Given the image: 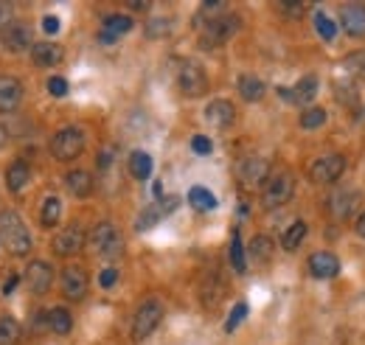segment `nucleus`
<instances>
[{
  "instance_id": "f257e3e1",
  "label": "nucleus",
  "mask_w": 365,
  "mask_h": 345,
  "mask_svg": "<svg viewBox=\"0 0 365 345\" xmlns=\"http://www.w3.org/2000/svg\"><path fill=\"white\" fill-rule=\"evenodd\" d=\"M0 244L12 255H26L31 250V233L14 210H0Z\"/></svg>"
},
{
  "instance_id": "f03ea898",
  "label": "nucleus",
  "mask_w": 365,
  "mask_h": 345,
  "mask_svg": "<svg viewBox=\"0 0 365 345\" xmlns=\"http://www.w3.org/2000/svg\"><path fill=\"white\" fill-rule=\"evenodd\" d=\"M82 149H85V132L79 126L59 129V132L54 135V141H51V155L57 160H73V157L82 155Z\"/></svg>"
},
{
  "instance_id": "7ed1b4c3",
  "label": "nucleus",
  "mask_w": 365,
  "mask_h": 345,
  "mask_svg": "<svg viewBox=\"0 0 365 345\" xmlns=\"http://www.w3.org/2000/svg\"><path fill=\"white\" fill-rule=\"evenodd\" d=\"M295 191V180L290 171H281V175H273L264 186V208H278V205H287L293 199Z\"/></svg>"
},
{
  "instance_id": "20e7f679",
  "label": "nucleus",
  "mask_w": 365,
  "mask_h": 345,
  "mask_svg": "<svg viewBox=\"0 0 365 345\" xmlns=\"http://www.w3.org/2000/svg\"><path fill=\"white\" fill-rule=\"evenodd\" d=\"M164 320V304L160 300H146V304L135 312V320H132V337L135 339H146L157 326Z\"/></svg>"
},
{
  "instance_id": "39448f33",
  "label": "nucleus",
  "mask_w": 365,
  "mask_h": 345,
  "mask_svg": "<svg viewBox=\"0 0 365 345\" xmlns=\"http://www.w3.org/2000/svg\"><path fill=\"white\" fill-rule=\"evenodd\" d=\"M177 84H180L183 96L197 99V96H202V93L208 90V76H206V70H202L197 62H183V68L177 73Z\"/></svg>"
},
{
  "instance_id": "423d86ee",
  "label": "nucleus",
  "mask_w": 365,
  "mask_h": 345,
  "mask_svg": "<svg viewBox=\"0 0 365 345\" xmlns=\"http://www.w3.org/2000/svg\"><path fill=\"white\" fill-rule=\"evenodd\" d=\"M239 31V17L236 14H222L214 23L206 26V34H202V46L211 48V46H222L225 39H230Z\"/></svg>"
},
{
  "instance_id": "0eeeda50",
  "label": "nucleus",
  "mask_w": 365,
  "mask_h": 345,
  "mask_svg": "<svg viewBox=\"0 0 365 345\" xmlns=\"http://www.w3.org/2000/svg\"><path fill=\"white\" fill-rule=\"evenodd\" d=\"M343 168H346V157L343 155H323V157H317L312 163L309 177L315 183H335L343 175Z\"/></svg>"
},
{
  "instance_id": "6e6552de",
  "label": "nucleus",
  "mask_w": 365,
  "mask_h": 345,
  "mask_svg": "<svg viewBox=\"0 0 365 345\" xmlns=\"http://www.w3.org/2000/svg\"><path fill=\"white\" fill-rule=\"evenodd\" d=\"M90 244L101 255H118L121 253V236H118V230H115L112 222H99L90 230Z\"/></svg>"
},
{
  "instance_id": "1a4fd4ad",
  "label": "nucleus",
  "mask_w": 365,
  "mask_h": 345,
  "mask_svg": "<svg viewBox=\"0 0 365 345\" xmlns=\"http://www.w3.org/2000/svg\"><path fill=\"white\" fill-rule=\"evenodd\" d=\"M0 42H3L6 51L20 54V51H28L31 48L34 37H31V28L26 23H9L6 31H3V37H0Z\"/></svg>"
},
{
  "instance_id": "9d476101",
  "label": "nucleus",
  "mask_w": 365,
  "mask_h": 345,
  "mask_svg": "<svg viewBox=\"0 0 365 345\" xmlns=\"http://www.w3.org/2000/svg\"><path fill=\"white\" fill-rule=\"evenodd\" d=\"M26 284H28V289L34 295H46L51 289V284H54L51 264H46V262H31L28 270H26Z\"/></svg>"
},
{
  "instance_id": "9b49d317",
  "label": "nucleus",
  "mask_w": 365,
  "mask_h": 345,
  "mask_svg": "<svg viewBox=\"0 0 365 345\" xmlns=\"http://www.w3.org/2000/svg\"><path fill=\"white\" fill-rule=\"evenodd\" d=\"M62 292H65L68 300H82L88 295V273H85V267H65Z\"/></svg>"
},
{
  "instance_id": "f8f14e48",
  "label": "nucleus",
  "mask_w": 365,
  "mask_h": 345,
  "mask_svg": "<svg viewBox=\"0 0 365 345\" xmlns=\"http://www.w3.org/2000/svg\"><path fill=\"white\" fill-rule=\"evenodd\" d=\"M340 26L348 37H365V3H346L340 9Z\"/></svg>"
},
{
  "instance_id": "ddd939ff",
  "label": "nucleus",
  "mask_w": 365,
  "mask_h": 345,
  "mask_svg": "<svg viewBox=\"0 0 365 345\" xmlns=\"http://www.w3.org/2000/svg\"><path fill=\"white\" fill-rule=\"evenodd\" d=\"M267 171H270V163L264 157H250V160L241 163L239 180H241V186H245V188H259L264 183V177H267Z\"/></svg>"
},
{
  "instance_id": "4468645a",
  "label": "nucleus",
  "mask_w": 365,
  "mask_h": 345,
  "mask_svg": "<svg viewBox=\"0 0 365 345\" xmlns=\"http://www.w3.org/2000/svg\"><path fill=\"white\" fill-rule=\"evenodd\" d=\"M85 247V233H82V228H76V225H70V228H65L57 239H54V253L57 255H76L79 250Z\"/></svg>"
},
{
  "instance_id": "2eb2a0df",
  "label": "nucleus",
  "mask_w": 365,
  "mask_h": 345,
  "mask_svg": "<svg viewBox=\"0 0 365 345\" xmlns=\"http://www.w3.org/2000/svg\"><path fill=\"white\" fill-rule=\"evenodd\" d=\"M23 99V84L14 76H0V112H12Z\"/></svg>"
},
{
  "instance_id": "dca6fc26",
  "label": "nucleus",
  "mask_w": 365,
  "mask_h": 345,
  "mask_svg": "<svg viewBox=\"0 0 365 345\" xmlns=\"http://www.w3.org/2000/svg\"><path fill=\"white\" fill-rule=\"evenodd\" d=\"M62 48L57 46V42H34L31 46V59L37 68H54L62 62Z\"/></svg>"
},
{
  "instance_id": "f3484780",
  "label": "nucleus",
  "mask_w": 365,
  "mask_h": 345,
  "mask_svg": "<svg viewBox=\"0 0 365 345\" xmlns=\"http://www.w3.org/2000/svg\"><path fill=\"white\" fill-rule=\"evenodd\" d=\"M306 267H309V273L315 278H335L340 273V262H337V255H332V253H315Z\"/></svg>"
},
{
  "instance_id": "a211bd4d",
  "label": "nucleus",
  "mask_w": 365,
  "mask_h": 345,
  "mask_svg": "<svg viewBox=\"0 0 365 345\" xmlns=\"http://www.w3.org/2000/svg\"><path fill=\"white\" fill-rule=\"evenodd\" d=\"M206 118H208V124H214V126L225 129V126H230V124H233V118H236V110H233V104H230V101H225V99H217V101H211V104H208V110H206Z\"/></svg>"
},
{
  "instance_id": "6ab92c4d",
  "label": "nucleus",
  "mask_w": 365,
  "mask_h": 345,
  "mask_svg": "<svg viewBox=\"0 0 365 345\" xmlns=\"http://www.w3.org/2000/svg\"><path fill=\"white\" fill-rule=\"evenodd\" d=\"M222 297H225V284L217 273H208L206 284H202V304H206L208 309H217L222 304Z\"/></svg>"
},
{
  "instance_id": "aec40b11",
  "label": "nucleus",
  "mask_w": 365,
  "mask_h": 345,
  "mask_svg": "<svg viewBox=\"0 0 365 345\" xmlns=\"http://www.w3.org/2000/svg\"><path fill=\"white\" fill-rule=\"evenodd\" d=\"M357 202H359V194L357 191H337V194H332L329 210L335 213L337 219H346V217H351V213H354Z\"/></svg>"
},
{
  "instance_id": "412c9836",
  "label": "nucleus",
  "mask_w": 365,
  "mask_h": 345,
  "mask_svg": "<svg viewBox=\"0 0 365 345\" xmlns=\"http://www.w3.org/2000/svg\"><path fill=\"white\" fill-rule=\"evenodd\" d=\"M65 183H68V191L76 197H90V191H93V177L88 171H68Z\"/></svg>"
},
{
  "instance_id": "4be33fe9",
  "label": "nucleus",
  "mask_w": 365,
  "mask_h": 345,
  "mask_svg": "<svg viewBox=\"0 0 365 345\" xmlns=\"http://www.w3.org/2000/svg\"><path fill=\"white\" fill-rule=\"evenodd\" d=\"M31 180V168H28V163L26 160H17V163H12L9 166V171H6V186L12 188V191H20V188H26V183Z\"/></svg>"
},
{
  "instance_id": "5701e85b",
  "label": "nucleus",
  "mask_w": 365,
  "mask_h": 345,
  "mask_svg": "<svg viewBox=\"0 0 365 345\" xmlns=\"http://www.w3.org/2000/svg\"><path fill=\"white\" fill-rule=\"evenodd\" d=\"M293 90V101L295 104H309L315 96H317V79L315 76H304L295 88H290Z\"/></svg>"
},
{
  "instance_id": "b1692460",
  "label": "nucleus",
  "mask_w": 365,
  "mask_h": 345,
  "mask_svg": "<svg viewBox=\"0 0 365 345\" xmlns=\"http://www.w3.org/2000/svg\"><path fill=\"white\" fill-rule=\"evenodd\" d=\"M132 28V17L130 14H107L104 23H101V31L110 34V37H121V34H127Z\"/></svg>"
},
{
  "instance_id": "393cba45",
  "label": "nucleus",
  "mask_w": 365,
  "mask_h": 345,
  "mask_svg": "<svg viewBox=\"0 0 365 345\" xmlns=\"http://www.w3.org/2000/svg\"><path fill=\"white\" fill-rule=\"evenodd\" d=\"M239 93L245 101H259L264 96V81L256 76H239Z\"/></svg>"
},
{
  "instance_id": "a878e982",
  "label": "nucleus",
  "mask_w": 365,
  "mask_h": 345,
  "mask_svg": "<svg viewBox=\"0 0 365 345\" xmlns=\"http://www.w3.org/2000/svg\"><path fill=\"white\" fill-rule=\"evenodd\" d=\"M48 328H51L54 334H70V328H73V317H70V312L62 309V306L48 309Z\"/></svg>"
},
{
  "instance_id": "bb28decb",
  "label": "nucleus",
  "mask_w": 365,
  "mask_h": 345,
  "mask_svg": "<svg viewBox=\"0 0 365 345\" xmlns=\"http://www.w3.org/2000/svg\"><path fill=\"white\" fill-rule=\"evenodd\" d=\"M188 202L197 208V210H214L217 208V197L208 191V188H202V186H194L188 191Z\"/></svg>"
},
{
  "instance_id": "cd10ccee",
  "label": "nucleus",
  "mask_w": 365,
  "mask_h": 345,
  "mask_svg": "<svg viewBox=\"0 0 365 345\" xmlns=\"http://www.w3.org/2000/svg\"><path fill=\"white\" fill-rule=\"evenodd\" d=\"M130 171L135 180H146L152 175V157L146 152H132L130 155Z\"/></svg>"
},
{
  "instance_id": "c85d7f7f",
  "label": "nucleus",
  "mask_w": 365,
  "mask_h": 345,
  "mask_svg": "<svg viewBox=\"0 0 365 345\" xmlns=\"http://www.w3.org/2000/svg\"><path fill=\"white\" fill-rule=\"evenodd\" d=\"M62 217V199L59 197H46L43 202V213H39V219H43L46 228H54Z\"/></svg>"
},
{
  "instance_id": "c756f323",
  "label": "nucleus",
  "mask_w": 365,
  "mask_h": 345,
  "mask_svg": "<svg viewBox=\"0 0 365 345\" xmlns=\"http://www.w3.org/2000/svg\"><path fill=\"white\" fill-rule=\"evenodd\" d=\"M304 236H306V222H293L287 230H284V236H281V247L284 250H295L304 241Z\"/></svg>"
},
{
  "instance_id": "7c9ffc66",
  "label": "nucleus",
  "mask_w": 365,
  "mask_h": 345,
  "mask_svg": "<svg viewBox=\"0 0 365 345\" xmlns=\"http://www.w3.org/2000/svg\"><path fill=\"white\" fill-rule=\"evenodd\" d=\"M230 267L241 275L248 273V262H245V247H241V239H239V230H233V239H230Z\"/></svg>"
},
{
  "instance_id": "2f4dec72",
  "label": "nucleus",
  "mask_w": 365,
  "mask_h": 345,
  "mask_svg": "<svg viewBox=\"0 0 365 345\" xmlns=\"http://www.w3.org/2000/svg\"><path fill=\"white\" fill-rule=\"evenodd\" d=\"M20 323L14 317H0V345H17Z\"/></svg>"
},
{
  "instance_id": "473e14b6",
  "label": "nucleus",
  "mask_w": 365,
  "mask_h": 345,
  "mask_svg": "<svg viewBox=\"0 0 365 345\" xmlns=\"http://www.w3.org/2000/svg\"><path fill=\"white\" fill-rule=\"evenodd\" d=\"M315 28H317L320 39H326V42H332V39L337 37V26H335V20H332L329 14H323V12H315Z\"/></svg>"
},
{
  "instance_id": "72a5a7b5",
  "label": "nucleus",
  "mask_w": 365,
  "mask_h": 345,
  "mask_svg": "<svg viewBox=\"0 0 365 345\" xmlns=\"http://www.w3.org/2000/svg\"><path fill=\"white\" fill-rule=\"evenodd\" d=\"M250 255L256 258V262H270V255H273V241L270 236H256L250 241Z\"/></svg>"
},
{
  "instance_id": "f704fd0d",
  "label": "nucleus",
  "mask_w": 365,
  "mask_h": 345,
  "mask_svg": "<svg viewBox=\"0 0 365 345\" xmlns=\"http://www.w3.org/2000/svg\"><path fill=\"white\" fill-rule=\"evenodd\" d=\"M326 124V110H320V107H309L301 112V126L304 129H317Z\"/></svg>"
},
{
  "instance_id": "c9c22d12",
  "label": "nucleus",
  "mask_w": 365,
  "mask_h": 345,
  "mask_svg": "<svg viewBox=\"0 0 365 345\" xmlns=\"http://www.w3.org/2000/svg\"><path fill=\"white\" fill-rule=\"evenodd\" d=\"M346 70L354 79H365V51H354L346 57Z\"/></svg>"
},
{
  "instance_id": "e433bc0d",
  "label": "nucleus",
  "mask_w": 365,
  "mask_h": 345,
  "mask_svg": "<svg viewBox=\"0 0 365 345\" xmlns=\"http://www.w3.org/2000/svg\"><path fill=\"white\" fill-rule=\"evenodd\" d=\"M164 217V208H160V202L157 205H152V208H146L141 217H138V230H149L152 225H157V219Z\"/></svg>"
},
{
  "instance_id": "4c0bfd02",
  "label": "nucleus",
  "mask_w": 365,
  "mask_h": 345,
  "mask_svg": "<svg viewBox=\"0 0 365 345\" xmlns=\"http://www.w3.org/2000/svg\"><path fill=\"white\" fill-rule=\"evenodd\" d=\"M248 317V304H236L233 306V312H230V317H228V323H225V331L228 334H233L236 328H239V323Z\"/></svg>"
},
{
  "instance_id": "58836bf2",
  "label": "nucleus",
  "mask_w": 365,
  "mask_h": 345,
  "mask_svg": "<svg viewBox=\"0 0 365 345\" xmlns=\"http://www.w3.org/2000/svg\"><path fill=\"white\" fill-rule=\"evenodd\" d=\"M169 28H172V20L169 17H155V20H149L146 34L149 37H164V34H169Z\"/></svg>"
},
{
  "instance_id": "ea45409f",
  "label": "nucleus",
  "mask_w": 365,
  "mask_h": 345,
  "mask_svg": "<svg viewBox=\"0 0 365 345\" xmlns=\"http://www.w3.org/2000/svg\"><path fill=\"white\" fill-rule=\"evenodd\" d=\"M48 93L57 96V99L68 96V81H65L62 76H51V79H48Z\"/></svg>"
},
{
  "instance_id": "a19ab883",
  "label": "nucleus",
  "mask_w": 365,
  "mask_h": 345,
  "mask_svg": "<svg viewBox=\"0 0 365 345\" xmlns=\"http://www.w3.org/2000/svg\"><path fill=\"white\" fill-rule=\"evenodd\" d=\"M191 149H194L197 155H211L214 144H211L206 135H194V138H191Z\"/></svg>"
},
{
  "instance_id": "79ce46f5",
  "label": "nucleus",
  "mask_w": 365,
  "mask_h": 345,
  "mask_svg": "<svg viewBox=\"0 0 365 345\" xmlns=\"http://www.w3.org/2000/svg\"><path fill=\"white\" fill-rule=\"evenodd\" d=\"M99 284H101L104 289H112V286L118 284V270H115V267H107V270L99 275Z\"/></svg>"
},
{
  "instance_id": "37998d69",
  "label": "nucleus",
  "mask_w": 365,
  "mask_h": 345,
  "mask_svg": "<svg viewBox=\"0 0 365 345\" xmlns=\"http://www.w3.org/2000/svg\"><path fill=\"white\" fill-rule=\"evenodd\" d=\"M34 331H39V328H48V312H37L34 315V320L28 323Z\"/></svg>"
},
{
  "instance_id": "c03bdc74",
  "label": "nucleus",
  "mask_w": 365,
  "mask_h": 345,
  "mask_svg": "<svg viewBox=\"0 0 365 345\" xmlns=\"http://www.w3.org/2000/svg\"><path fill=\"white\" fill-rule=\"evenodd\" d=\"M281 12L290 17H301L304 14V3H281Z\"/></svg>"
},
{
  "instance_id": "a18cd8bd",
  "label": "nucleus",
  "mask_w": 365,
  "mask_h": 345,
  "mask_svg": "<svg viewBox=\"0 0 365 345\" xmlns=\"http://www.w3.org/2000/svg\"><path fill=\"white\" fill-rule=\"evenodd\" d=\"M43 28H46V34H57V31H59V17L46 14V17H43Z\"/></svg>"
},
{
  "instance_id": "49530a36",
  "label": "nucleus",
  "mask_w": 365,
  "mask_h": 345,
  "mask_svg": "<svg viewBox=\"0 0 365 345\" xmlns=\"http://www.w3.org/2000/svg\"><path fill=\"white\" fill-rule=\"evenodd\" d=\"M9 17H12V3H3V0H0V26L9 23Z\"/></svg>"
},
{
  "instance_id": "de8ad7c7",
  "label": "nucleus",
  "mask_w": 365,
  "mask_h": 345,
  "mask_svg": "<svg viewBox=\"0 0 365 345\" xmlns=\"http://www.w3.org/2000/svg\"><path fill=\"white\" fill-rule=\"evenodd\" d=\"M17 281H20L17 275H9V278L3 281V295H12V292H14V286H17Z\"/></svg>"
},
{
  "instance_id": "09e8293b",
  "label": "nucleus",
  "mask_w": 365,
  "mask_h": 345,
  "mask_svg": "<svg viewBox=\"0 0 365 345\" xmlns=\"http://www.w3.org/2000/svg\"><path fill=\"white\" fill-rule=\"evenodd\" d=\"M112 163V152H101V157H99V168H104V166H110Z\"/></svg>"
},
{
  "instance_id": "8fccbe9b",
  "label": "nucleus",
  "mask_w": 365,
  "mask_h": 345,
  "mask_svg": "<svg viewBox=\"0 0 365 345\" xmlns=\"http://www.w3.org/2000/svg\"><path fill=\"white\" fill-rule=\"evenodd\" d=\"M357 233L365 236V213H359V219H357Z\"/></svg>"
},
{
  "instance_id": "3c124183",
  "label": "nucleus",
  "mask_w": 365,
  "mask_h": 345,
  "mask_svg": "<svg viewBox=\"0 0 365 345\" xmlns=\"http://www.w3.org/2000/svg\"><path fill=\"white\" fill-rule=\"evenodd\" d=\"M130 9H135V12H144V9H149V3H130Z\"/></svg>"
},
{
  "instance_id": "603ef678",
  "label": "nucleus",
  "mask_w": 365,
  "mask_h": 345,
  "mask_svg": "<svg viewBox=\"0 0 365 345\" xmlns=\"http://www.w3.org/2000/svg\"><path fill=\"white\" fill-rule=\"evenodd\" d=\"M3 141H6V129H3V126H0V144H3Z\"/></svg>"
}]
</instances>
